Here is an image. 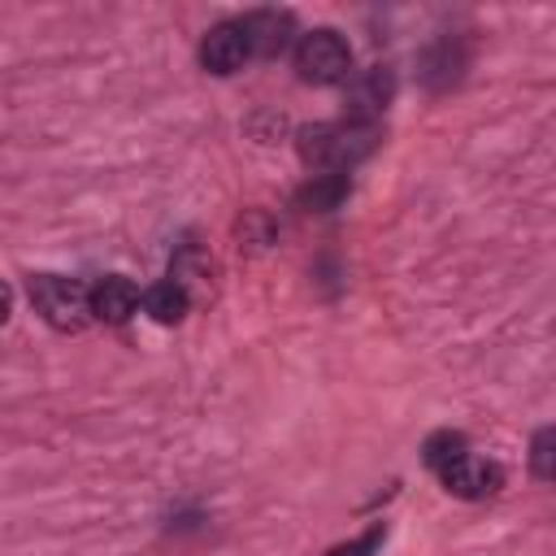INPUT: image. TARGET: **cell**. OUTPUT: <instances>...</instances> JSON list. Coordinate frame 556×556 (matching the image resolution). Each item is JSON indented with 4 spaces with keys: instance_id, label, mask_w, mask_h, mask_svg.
Here are the masks:
<instances>
[{
    "instance_id": "cell-1",
    "label": "cell",
    "mask_w": 556,
    "mask_h": 556,
    "mask_svg": "<svg viewBox=\"0 0 556 556\" xmlns=\"http://www.w3.org/2000/svg\"><path fill=\"white\" fill-rule=\"evenodd\" d=\"M382 143L378 122H313L295 130L300 161L321 174H348L356 161H365Z\"/></svg>"
},
{
    "instance_id": "cell-2",
    "label": "cell",
    "mask_w": 556,
    "mask_h": 556,
    "mask_svg": "<svg viewBox=\"0 0 556 556\" xmlns=\"http://www.w3.org/2000/svg\"><path fill=\"white\" fill-rule=\"evenodd\" d=\"M30 308L52 330H83L91 321V287L65 274H30Z\"/></svg>"
},
{
    "instance_id": "cell-3",
    "label": "cell",
    "mask_w": 556,
    "mask_h": 556,
    "mask_svg": "<svg viewBox=\"0 0 556 556\" xmlns=\"http://www.w3.org/2000/svg\"><path fill=\"white\" fill-rule=\"evenodd\" d=\"M295 74L313 87H334V83H348L352 78V48L339 30L330 26H317L308 35H300L295 43Z\"/></svg>"
},
{
    "instance_id": "cell-4",
    "label": "cell",
    "mask_w": 556,
    "mask_h": 556,
    "mask_svg": "<svg viewBox=\"0 0 556 556\" xmlns=\"http://www.w3.org/2000/svg\"><path fill=\"white\" fill-rule=\"evenodd\" d=\"M391 100H395V70L391 65L356 70L343 83V117L348 122H374L378 113H387Z\"/></svg>"
},
{
    "instance_id": "cell-5",
    "label": "cell",
    "mask_w": 556,
    "mask_h": 556,
    "mask_svg": "<svg viewBox=\"0 0 556 556\" xmlns=\"http://www.w3.org/2000/svg\"><path fill=\"white\" fill-rule=\"evenodd\" d=\"M248 56H252V43H248L243 22H217V26H208L204 39H200V65H204L208 74H217V78L243 70Z\"/></svg>"
},
{
    "instance_id": "cell-6",
    "label": "cell",
    "mask_w": 556,
    "mask_h": 556,
    "mask_svg": "<svg viewBox=\"0 0 556 556\" xmlns=\"http://www.w3.org/2000/svg\"><path fill=\"white\" fill-rule=\"evenodd\" d=\"M439 482L452 491V495H460V500H486V495H495L500 486H504V469L495 465V460H482V456H460L456 465H447L443 473H439Z\"/></svg>"
},
{
    "instance_id": "cell-7",
    "label": "cell",
    "mask_w": 556,
    "mask_h": 556,
    "mask_svg": "<svg viewBox=\"0 0 556 556\" xmlns=\"http://www.w3.org/2000/svg\"><path fill=\"white\" fill-rule=\"evenodd\" d=\"M252 43V56H278L287 52L291 35H295V17L287 9H252L248 17H239Z\"/></svg>"
},
{
    "instance_id": "cell-8",
    "label": "cell",
    "mask_w": 556,
    "mask_h": 556,
    "mask_svg": "<svg viewBox=\"0 0 556 556\" xmlns=\"http://www.w3.org/2000/svg\"><path fill=\"white\" fill-rule=\"evenodd\" d=\"M135 308H139V287H135L126 274H104V278H96V287H91V317H96V321L122 326L126 317H135Z\"/></svg>"
},
{
    "instance_id": "cell-9",
    "label": "cell",
    "mask_w": 556,
    "mask_h": 556,
    "mask_svg": "<svg viewBox=\"0 0 556 556\" xmlns=\"http://www.w3.org/2000/svg\"><path fill=\"white\" fill-rule=\"evenodd\" d=\"M460 70H465L460 39H439V43H430V48L421 52V78H426V87H434V91L452 87V83L460 78Z\"/></svg>"
},
{
    "instance_id": "cell-10",
    "label": "cell",
    "mask_w": 556,
    "mask_h": 556,
    "mask_svg": "<svg viewBox=\"0 0 556 556\" xmlns=\"http://www.w3.org/2000/svg\"><path fill=\"white\" fill-rule=\"evenodd\" d=\"M143 308H148V317H152V321L174 326V321H182V317H187V308H191V291H187L182 282L165 278V282H156V287H148V291H143Z\"/></svg>"
},
{
    "instance_id": "cell-11",
    "label": "cell",
    "mask_w": 556,
    "mask_h": 556,
    "mask_svg": "<svg viewBox=\"0 0 556 556\" xmlns=\"http://www.w3.org/2000/svg\"><path fill=\"white\" fill-rule=\"evenodd\" d=\"M348 174H313L304 187H300V195H295V204L300 208H308V213H330V208H339L343 200H348Z\"/></svg>"
},
{
    "instance_id": "cell-12",
    "label": "cell",
    "mask_w": 556,
    "mask_h": 556,
    "mask_svg": "<svg viewBox=\"0 0 556 556\" xmlns=\"http://www.w3.org/2000/svg\"><path fill=\"white\" fill-rule=\"evenodd\" d=\"M460 456H469V439H465L460 430H434V434L421 443V460H426V469H434V473H443V469L456 465Z\"/></svg>"
},
{
    "instance_id": "cell-13",
    "label": "cell",
    "mask_w": 556,
    "mask_h": 556,
    "mask_svg": "<svg viewBox=\"0 0 556 556\" xmlns=\"http://www.w3.org/2000/svg\"><path fill=\"white\" fill-rule=\"evenodd\" d=\"M530 469H534L539 478L556 482V426L534 430V439H530Z\"/></svg>"
},
{
    "instance_id": "cell-14",
    "label": "cell",
    "mask_w": 556,
    "mask_h": 556,
    "mask_svg": "<svg viewBox=\"0 0 556 556\" xmlns=\"http://www.w3.org/2000/svg\"><path fill=\"white\" fill-rule=\"evenodd\" d=\"M382 539H387V526L378 521V526H369L356 543H343V547H330V556H374L378 547H382Z\"/></svg>"
}]
</instances>
